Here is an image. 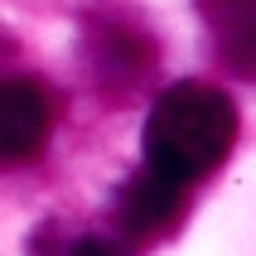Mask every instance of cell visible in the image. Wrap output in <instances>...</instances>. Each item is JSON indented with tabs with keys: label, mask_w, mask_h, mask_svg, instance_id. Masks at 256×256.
I'll list each match as a JSON object with an SVG mask.
<instances>
[{
	"label": "cell",
	"mask_w": 256,
	"mask_h": 256,
	"mask_svg": "<svg viewBox=\"0 0 256 256\" xmlns=\"http://www.w3.org/2000/svg\"><path fill=\"white\" fill-rule=\"evenodd\" d=\"M237 140V106L213 82H179L160 92L145 116V164L194 184L228 160Z\"/></svg>",
	"instance_id": "6da1fadb"
},
{
	"label": "cell",
	"mask_w": 256,
	"mask_h": 256,
	"mask_svg": "<svg viewBox=\"0 0 256 256\" xmlns=\"http://www.w3.org/2000/svg\"><path fill=\"white\" fill-rule=\"evenodd\" d=\"M184 218V184L160 174L145 164L140 174H130L126 188L116 194L112 222L121 232V242H155V237H170Z\"/></svg>",
	"instance_id": "3957f363"
},
{
	"label": "cell",
	"mask_w": 256,
	"mask_h": 256,
	"mask_svg": "<svg viewBox=\"0 0 256 256\" xmlns=\"http://www.w3.org/2000/svg\"><path fill=\"white\" fill-rule=\"evenodd\" d=\"M29 256H126V252H121V242L102 237L97 228L54 218V222H39L29 232Z\"/></svg>",
	"instance_id": "5b68a950"
},
{
	"label": "cell",
	"mask_w": 256,
	"mask_h": 256,
	"mask_svg": "<svg viewBox=\"0 0 256 256\" xmlns=\"http://www.w3.org/2000/svg\"><path fill=\"white\" fill-rule=\"evenodd\" d=\"M208 14H213L218 34H232V29H246L256 20V0H203Z\"/></svg>",
	"instance_id": "8992f818"
},
{
	"label": "cell",
	"mask_w": 256,
	"mask_h": 256,
	"mask_svg": "<svg viewBox=\"0 0 256 256\" xmlns=\"http://www.w3.org/2000/svg\"><path fill=\"white\" fill-rule=\"evenodd\" d=\"M54 136V92L34 78H0V170L29 164Z\"/></svg>",
	"instance_id": "7a4b0ae2"
},
{
	"label": "cell",
	"mask_w": 256,
	"mask_h": 256,
	"mask_svg": "<svg viewBox=\"0 0 256 256\" xmlns=\"http://www.w3.org/2000/svg\"><path fill=\"white\" fill-rule=\"evenodd\" d=\"M87 58L106 87H130L155 63V39L136 24H121V20H97L87 34Z\"/></svg>",
	"instance_id": "277c9868"
}]
</instances>
